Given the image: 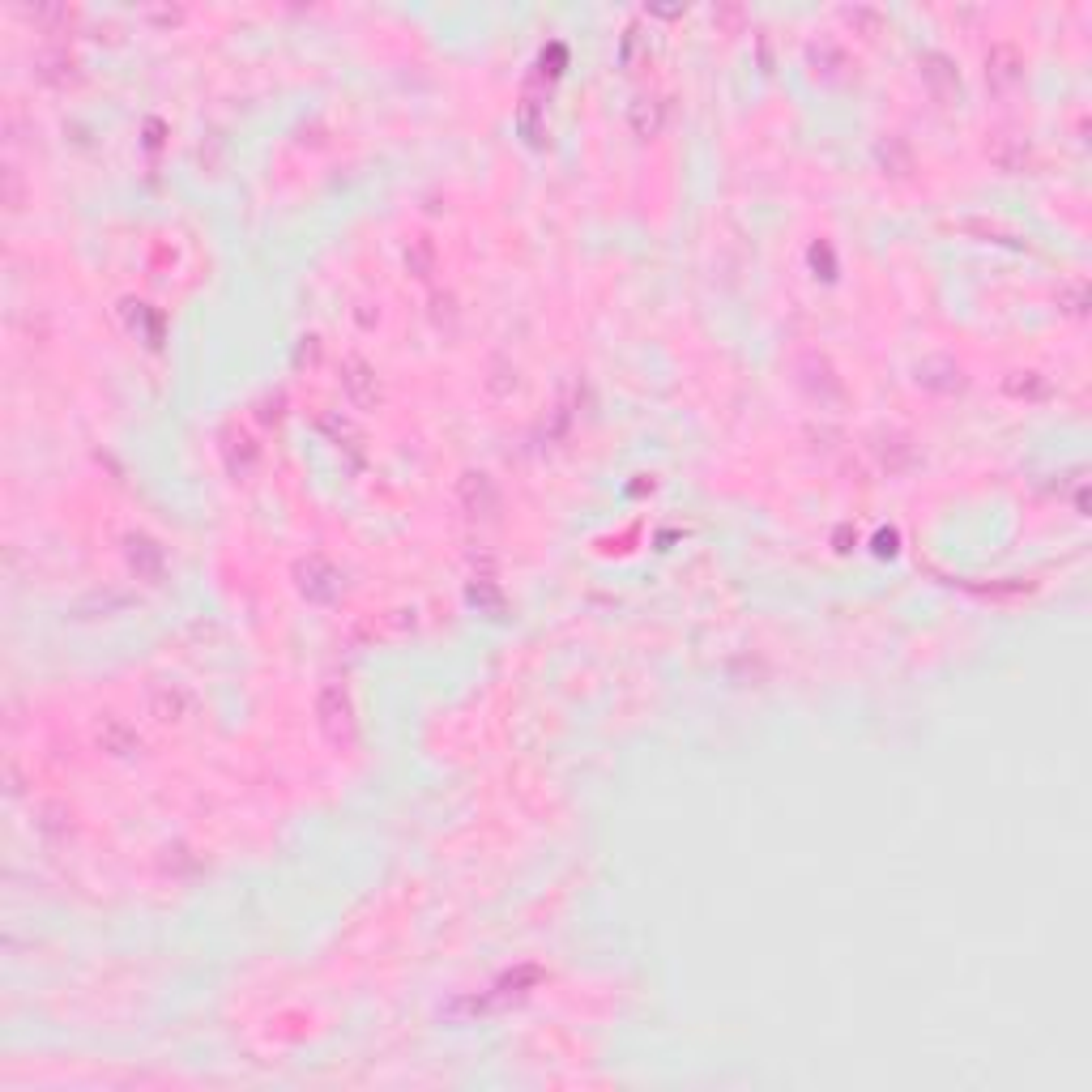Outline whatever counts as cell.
<instances>
[{"mask_svg": "<svg viewBox=\"0 0 1092 1092\" xmlns=\"http://www.w3.org/2000/svg\"><path fill=\"white\" fill-rule=\"evenodd\" d=\"M316 713H320V726H324V734H329L333 743H350L354 739V708H350L342 687H324Z\"/></svg>", "mask_w": 1092, "mask_h": 1092, "instance_id": "cell-1", "label": "cell"}, {"mask_svg": "<svg viewBox=\"0 0 1092 1092\" xmlns=\"http://www.w3.org/2000/svg\"><path fill=\"white\" fill-rule=\"evenodd\" d=\"M295 576H300V589L307 593L311 602H333L337 589H342V572H337L329 559H320V555L303 559L300 568H295Z\"/></svg>", "mask_w": 1092, "mask_h": 1092, "instance_id": "cell-2", "label": "cell"}, {"mask_svg": "<svg viewBox=\"0 0 1092 1092\" xmlns=\"http://www.w3.org/2000/svg\"><path fill=\"white\" fill-rule=\"evenodd\" d=\"M461 504L474 521H491L495 513H500V491H495V482L487 474L474 470V474L461 478Z\"/></svg>", "mask_w": 1092, "mask_h": 1092, "instance_id": "cell-3", "label": "cell"}, {"mask_svg": "<svg viewBox=\"0 0 1092 1092\" xmlns=\"http://www.w3.org/2000/svg\"><path fill=\"white\" fill-rule=\"evenodd\" d=\"M921 77H926V86L939 94V98H952L956 90H960V77H956V68H952V61H947V56H939V52H921Z\"/></svg>", "mask_w": 1092, "mask_h": 1092, "instance_id": "cell-4", "label": "cell"}, {"mask_svg": "<svg viewBox=\"0 0 1092 1092\" xmlns=\"http://www.w3.org/2000/svg\"><path fill=\"white\" fill-rule=\"evenodd\" d=\"M98 743H103V751H111V756H133V751L141 747L137 730L124 726L120 717H103V721H98Z\"/></svg>", "mask_w": 1092, "mask_h": 1092, "instance_id": "cell-5", "label": "cell"}, {"mask_svg": "<svg viewBox=\"0 0 1092 1092\" xmlns=\"http://www.w3.org/2000/svg\"><path fill=\"white\" fill-rule=\"evenodd\" d=\"M342 372H346L342 380H346V389H350L354 402H359V406H372V402H376V376L367 372V363H363V359H346Z\"/></svg>", "mask_w": 1092, "mask_h": 1092, "instance_id": "cell-6", "label": "cell"}, {"mask_svg": "<svg viewBox=\"0 0 1092 1092\" xmlns=\"http://www.w3.org/2000/svg\"><path fill=\"white\" fill-rule=\"evenodd\" d=\"M990 77L999 81V86H1012V81L1020 77V52L1012 44H999V48H990V68H986Z\"/></svg>", "mask_w": 1092, "mask_h": 1092, "instance_id": "cell-7", "label": "cell"}, {"mask_svg": "<svg viewBox=\"0 0 1092 1092\" xmlns=\"http://www.w3.org/2000/svg\"><path fill=\"white\" fill-rule=\"evenodd\" d=\"M150 708H154V717L159 721H180L183 713H188V696H183L180 687H159L150 696Z\"/></svg>", "mask_w": 1092, "mask_h": 1092, "instance_id": "cell-8", "label": "cell"}, {"mask_svg": "<svg viewBox=\"0 0 1092 1092\" xmlns=\"http://www.w3.org/2000/svg\"><path fill=\"white\" fill-rule=\"evenodd\" d=\"M632 124H636V133L641 137H654L662 129V103H654V98H636Z\"/></svg>", "mask_w": 1092, "mask_h": 1092, "instance_id": "cell-9", "label": "cell"}]
</instances>
